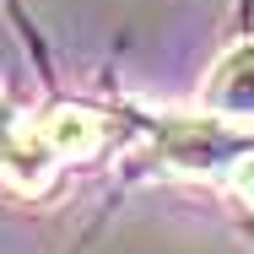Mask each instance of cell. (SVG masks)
Instances as JSON below:
<instances>
[{
	"instance_id": "cell-1",
	"label": "cell",
	"mask_w": 254,
	"mask_h": 254,
	"mask_svg": "<svg viewBox=\"0 0 254 254\" xmlns=\"http://www.w3.org/2000/svg\"><path fill=\"white\" fill-rule=\"evenodd\" d=\"M249 146H254V130L200 114V119H179L157 135V162L173 173H190V179H222V173H233V162Z\"/></svg>"
},
{
	"instance_id": "cell-3",
	"label": "cell",
	"mask_w": 254,
	"mask_h": 254,
	"mask_svg": "<svg viewBox=\"0 0 254 254\" xmlns=\"http://www.w3.org/2000/svg\"><path fill=\"white\" fill-rule=\"evenodd\" d=\"M200 108L227 119V125L254 130V44H233L216 60V70H211V81L200 92Z\"/></svg>"
},
{
	"instance_id": "cell-2",
	"label": "cell",
	"mask_w": 254,
	"mask_h": 254,
	"mask_svg": "<svg viewBox=\"0 0 254 254\" xmlns=\"http://www.w3.org/2000/svg\"><path fill=\"white\" fill-rule=\"evenodd\" d=\"M33 141L49 162H76V157H92L108 141V114L98 108H76V103H60L49 114H38L33 125Z\"/></svg>"
},
{
	"instance_id": "cell-4",
	"label": "cell",
	"mask_w": 254,
	"mask_h": 254,
	"mask_svg": "<svg viewBox=\"0 0 254 254\" xmlns=\"http://www.w3.org/2000/svg\"><path fill=\"white\" fill-rule=\"evenodd\" d=\"M0 173L11 179V184H22V190H44L54 173V162L38 152V141H33V130L11 114V103L0 98Z\"/></svg>"
},
{
	"instance_id": "cell-5",
	"label": "cell",
	"mask_w": 254,
	"mask_h": 254,
	"mask_svg": "<svg viewBox=\"0 0 254 254\" xmlns=\"http://www.w3.org/2000/svg\"><path fill=\"white\" fill-rule=\"evenodd\" d=\"M227 184H233V195H238V200L249 205L254 211V146L244 157H238V162H233V173H227Z\"/></svg>"
}]
</instances>
